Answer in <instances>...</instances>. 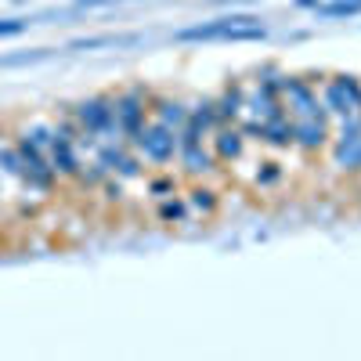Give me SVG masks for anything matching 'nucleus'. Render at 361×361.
<instances>
[{"mask_svg":"<svg viewBox=\"0 0 361 361\" xmlns=\"http://www.w3.org/2000/svg\"><path fill=\"white\" fill-rule=\"evenodd\" d=\"M148 192H152V195H173L177 192V177H166V173H159V177H152V180H148Z\"/></svg>","mask_w":361,"mask_h":361,"instance_id":"nucleus-20","label":"nucleus"},{"mask_svg":"<svg viewBox=\"0 0 361 361\" xmlns=\"http://www.w3.org/2000/svg\"><path fill=\"white\" fill-rule=\"evenodd\" d=\"M282 185V166L279 163H260L257 166V173H253V188L257 192H271V188H279Z\"/></svg>","mask_w":361,"mask_h":361,"instance_id":"nucleus-18","label":"nucleus"},{"mask_svg":"<svg viewBox=\"0 0 361 361\" xmlns=\"http://www.w3.org/2000/svg\"><path fill=\"white\" fill-rule=\"evenodd\" d=\"M318 11L325 18H343V15H357L361 11V0H333V4H318Z\"/></svg>","mask_w":361,"mask_h":361,"instance_id":"nucleus-19","label":"nucleus"},{"mask_svg":"<svg viewBox=\"0 0 361 361\" xmlns=\"http://www.w3.org/2000/svg\"><path fill=\"white\" fill-rule=\"evenodd\" d=\"M25 25H29L25 18H4L0 22V37H15V33H22Z\"/></svg>","mask_w":361,"mask_h":361,"instance_id":"nucleus-21","label":"nucleus"},{"mask_svg":"<svg viewBox=\"0 0 361 361\" xmlns=\"http://www.w3.org/2000/svg\"><path fill=\"white\" fill-rule=\"evenodd\" d=\"M246 134H243V127L238 123H221L214 134H209V148H214V156H217V163L221 166H231V163H238L246 156Z\"/></svg>","mask_w":361,"mask_h":361,"instance_id":"nucleus-9","label":"nucleus"},{"mask_svg":"<svg viewBox=\"0 0 361 361\" xmlns=\"http://www.w3.org/2000/svg\"><path fill=\"white\" fill-rule=\"evenodd\" d=\"M322 0H296V8H318Z\"/></svg>","mask_w":361,"mask_h":361,"instance_id":"nucleus-23","label":"nucleus"},{"mask_svg":"<svg viewBox=\"0 0 361 361\" xmlns=\"http://www.w3.org/2000/svg\"><path fill=\"white\" fill-rule=\"evenodd\" d=\"M293 148H300L304 156H318L333 145V119L329 116H307V119H293Z\"/></svg>","mask_w":361,"mask_h":361,"instance_id":"nucleus-7","label":"nucleus"},{"mask_svg":"<svg viewBox=\"0 0 361 361\" xmlns=\"http://www.w3.org/2000/svg\"><path fill=\"white\" fill-rule=\"evenodd\" d=\"M109 4H123V0H76V8H109Z\"/></svg>","mask_w":361,"mask_h":361,"instance_id":"nucleus-22","label":"nucleus"},{"mask_svg":"<svg viewBox=\"0 0 361 361\" xmlns=\"http://www.w3.org/2000/svg\"><path fill=\"white\" fill-rule=\"evenodd\" d=\"M293 116H271V119H260V141L271 145V148H293Z\"/></svg>","mask_w":361,"mask_h":361,"instance_id":"nucleus-15","label":"nucleus"},{"mask_svg":"<svg viewBox=\"0 0 361 361\" xmlns=\"http://www.w3.org/2000/svg\"><path fill=\"white\" fill-rule=\"evenodd\" d=\"M214 102H217V119L221 123H238L243 112H246V83H228Z\"/></svg>","mask_w":361,"mask_h":361,"instance_id":"nucleus-14","label":"nucleus"},{"mask_svg":"<svg viewBox=\"0 0 361 361\" xmlns=\"http://www.w3.org/2000/svg\"><path fill=\"white\" fill-rule=\"evenodd\" d=\"M333 166L340 173H361V137H354V141L333 137Z\"/></svg>","mask_w":361,"mask_h":361,"instance_id":"nucleus-16","label":"nucleus"},{"mask_svg":"<svg viewBox=\"0 0 361 361\" xmlns=\"http://www.w3.org/2000/svg\"><path fill=\"white\" fill-rule=\"evenodd\" d=\"M11 141H15L18 159H22V180H18V185H25L29 192H37V195H51V192L58 188V180H62V177L54 173L47 152H44V148H40L33 137H29L25 130H15Z\"/></svg>","mask_w":361,"mask_h":361,"instance_id":"nucleus-2","label":"nucleus"},{"mask_svg":"<svg viewBox=\"0 0 361 361\" xmlns=\"http://www.w3.org/2000/svg\"><path fill=\"white\" fill-rule=\"evenodd\" d=\"M148 116H152L156 123L170 127V130H180L188 123V105L180 98H170V94H152L148 98Z\"/></svg>","mask_w":361,"mask_h":361,"instance_id":"nucleus-12","label":"nucleus"},{"mask_svg":"<svg viewBox=\"0 0 361 361\" xmlns=\"http://www.w3.org/2000/svg\"><path fill=\"white\" fill-rule=\"evenodd\" d=\"M177 166H180V173H185L188 180H209V177L221 170V163L214 156V148H209V141L180 145L177 148Z\"/></svg>","mask_w":361,"mask_h":361,"instance_id":"nucleus-8","label":"nucleus"},{"mask_svg":"<svg viewBox=\"0 0 361 361\" xmlns=\"http://www.w3.org/2000/svg\"><path fill=\"white\" fill-rule=\"evenodd\" d=\"M322 109L329 119H343L350 112L361 109V80L350 76V73H336L322 83Z\"/></svg>","mask_w":361,"mask_h":361,"instance_id":"nucleus-4","label":"nucleus"},{"mask_svg":"<svg viewBox=\"0 0 361 361\" xmlns=\"http://www.w3.org/2000/svg\"><path fill=\"white\" fill-rule=\"evenodd\" d=\"M76 123L83 130L80 145H98V141H127L123 130H119V119H116V98L112 94H90L80 98L76 105H69Z\"/></svg>","mask_w":361,"mask_h":361,"instance_id":"nucleus-1","label":"nucleus"},{"mask_svg":"<svg viewBox=\"0 0 361 361\" xmlns=\"http://www.w3.org/2000/svg\"><path fill=\"white\" fill-rule=\"evenodd\" d=\"M47 159H51L54 173L62 177V180H76V173H80V166H83L80 145H76L73 137H66V134H58V127H54V137H51V145H47Z\"/></svg>","mask_w":361,"mask_h":361,"instance_id":"nucleus-10","label":"nucleus"},{"mask_svg":"<svg viewBox=\"0 0 361 361\" xmlns=\"http://www.w3.org/2000/svg\"><path fill=\"white\" fill-rule=\"evenodd\" d=\"M0 217H4V209H0Z\"/></svg>","mask_w":361,"mask_h":361,"instance_id":"nucleus-24","label":"nucleus"},{"mask_svg":"<svg viewBox=\"0 0 361 361\" xmlns=\"http://www.w3.org/2000/svg\"><path fill=\"white\" fill-rule=\"evenodd\" d=\"M156 214H159L163 224H185L192 209H188V199H185V195L173 192V195H163V199H159V209H156Z\"/></svg>","mask_w":361,"mask_h":361,"instance_id":"nucleus-17","label":"nucleus"},{"mask_svg":"<svg viewBox=\"0 0 361 361\" xmlns=\"http://www.w3.org/2000/svg\"><path fill=\"white\" fill-rule=\"evenodd\" d=\"M279 90H282V102H286V109H289V116H293V119L325 116L322 98H318V87H314L307 76H289V73H282Z\"/></svg>","mask_w":361,"mask_h":361,"instance_id":"nucleus-5","label":"nucleus"},{"mask_svg":"<svg viewBox=\"0 0 361 361\" xmlns=\"http://www.w3.org/2000/svg\"><path fill=\"white\" fill-rule=\"evenodd\" d=\"M185 199H188V209H192V214H199L202 221H209L221 209V192L209 185V180H192Z\"/></svg>","mask_w":361,"mask_h":361,"instance_id":"nucleus-13","label":"nucleus"},{"mask_svg":"<svg viewBox=\"0 0 361 361\" xmlns=\"http://www.w3.org/2000/svg\"><path fill=\"white\" fill-rule=\"evenodd\" d=\"M116 98V119H119V130H123V137H134L148 119V98H152V90H145V87H123Z\"/></svg>","mask_w":361,"mask_h":361,"instance_id":"nucleus-6","label":"nucleus"},{"mask_svg":"<svg viewBox=\"0 0 361 361\" xmlns=\"http://www.w3.org/2000/svg\"><path fill=\"white\" fill-rule=\"evenodd\" d=\"M253 22H260V18H253V15H221V18H214V22H202V25H192V29H180L177 40H180V44H195V40H224L228 29H235V25H253Z\"/></svg>","mask_w":361,"mask_h":361,"instance_id":"nucleus-11","label":"nucleus"},{"mask_svg":"<svg viewBox=\"0 0 361 361\" xmlns=\"http://www.w3.org/2000/svg\"><path fill=\"white\" fill-rule=\"evenodd\" d=\"M127 145L141 156V163H152V166H170L177 159V148H180L177 145V130L156 123V119H148L134 137H127Z\"/></svg>","mask_w":361,"mask_h":361,"instance_id":"nucleus-3","label":"nucleus"}]
</instances>
